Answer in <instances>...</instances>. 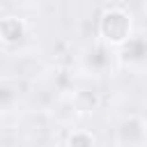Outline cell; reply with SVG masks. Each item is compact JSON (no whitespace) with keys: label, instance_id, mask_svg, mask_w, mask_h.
Masks as SVG:
<instances>
[{"label":"cell","instance_id":"6","mask_svg":"<svg viewBox=\"0 0 147 147\" xmlns=\"http://www.w3.org/2000/svg\"><path fill=\"white\" fill-rule=\"evenodd\" d=\"M140 126H142V140H147V115L140 117Z\"/></svg>","mask_w":147,"mask_h":147},{"label":"cell","instance_id":"2","mask_svg":"<svg viewBox=\"0 0 147 147\" xmlns=\"http://www.w3.org/2000/svg\"><path fill=\"white\" fill-rule=\"evenodd\" d=\"M25 32H28V23L25 18L21 16H14V14H5L0 18V41L5 46H16L25 39Z\"/></svg>","mask_w":147,"mask_h":147},{"label":"cell","instance_id":"3","mask_svg":"<svg viewBox=\"0 0 147 147\" xmlns=\"http://www.w3.org/2000/svg\"><path fill=\"white\" fill-rule=\"evenodd\" d=\"M64 147H96V136L87 129H76L67 136Z\"/></svg>","mask_w":147,"mask_h":147},{"label":"cell","instance_id":"1","mask_svg":"<svg viewBox=\"0 0 147 147\" xmlns=\"http://www.w3.org/2000/svg\"><path fill=\"white\" fill-rule=\"evenodd\" d=\"M96 30H99V37L106 46H113V48H124L133 37V18L129 14L126 7L122 5H110L101 11L99 16V23H96Z\"/></svg>","mask_w":147,"mask_h":147},{"label":"cell","instance_id":"4","mask_svg":"<svg viewBox=\"0 0 147 147\" xmlns=\"http://www.w3.org/2000/svg\"><path fill=\"white\" fill-rule=\"evenodd\" d=\"M142 55H147V51H145V44H142L140 39H131V41L122 48V57H124V60H140Z\"/></svg>","mask_w":147,"mask_h":147},{"label":"cell","instance_id":"5","mask_svg":"<svg viewBox=\"0 0 147 147\" xmlns=\"http://www.w3.org/2000/svg\"><path fill=\"white\" fill-rule=\"evenodd\" d=\"M76 106H78V110H83V113L94 110V108H96V94L90 92V90L78 92V94H76Z\"/></svg>","mask_w":147,"mask_h":147}]
</instances>
